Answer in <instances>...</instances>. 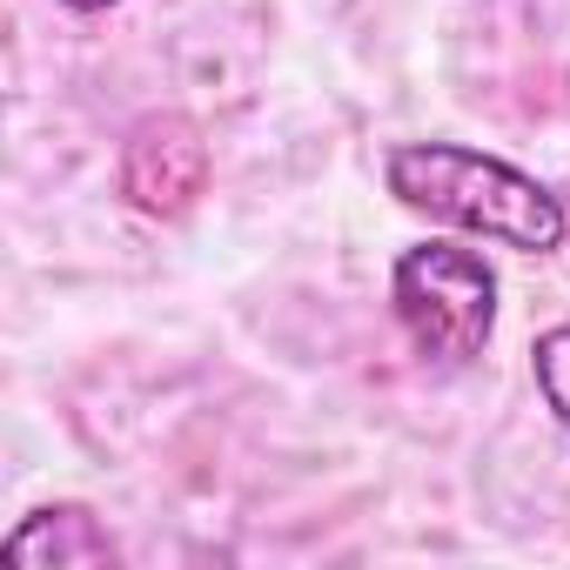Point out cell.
<instances>
[{
  "mask_svg": "<svg viewBox=\"0 0 570 570\" xmlns=\"http://www.w3.org/2000/svg\"><path fill=\"white\" fill-rule=\"evenodd\" d=\"M530 370H537V396H543V410L570 430V323H557V330L537 336Z\"/></svg>",
  "mask_w": 570,
  "mask_h": 570,
  "instance_id": "5",
  "label": "cell"
},
{
  "mask_svg": "<svg viewBox=\"0 0 570 570\" xmlns=\"http://www.w3.org/2000/svg\"><path fill=\"white\" fill-rule=\"evenodd\" d=\"M383 188L410 215H430L436 228L483 235L517 255H550L570 235V208L557 188L463 141H396L383 155Z\"/></svg>",
  "mask_w": 570,
  "mask_h": 570,
  "instance_id": "1",
  "label": "cell"
},
{
  "mask_svg": "<svg viewBox=\"0 0 570 570\" xmlns=\"http://www.w3.org/2000/svg\"><path fill=\"white\" fill-rule=\"evenodd\" d=\"M390 316L430 370H470L497 336V268L456 242L403 248L390 268Z\"/></svg>",
  "mask_w": 570,
  "mask_h": 570,
  "instance_id": "2",
  "label": "cell"
},
{
  "mask_svg": "<svg viewBox=\"0 0 570 570\" xmlns=\"http://www.w3.org/2000/svg\"><path fill=\"white\" fill-rule=\"evenodd\" d=\"M0 563L8 570H108L121 563V543L88 503H41L0 537Z\"/></svg>",
  "mask_w": 570,
  "mask_h": 570,
  "instance_id": "4",
  "label": "cell"
},
{
  "mask_svg": "<svg viewBox=\"0 0 570 570\" xmlns=\"http://www.w3.org/2000/svg\"><path fill=\"white\" fill-rule=\"evenodd\" d=\"M61 8H68V14H108L115 0H61Z\"/></svg>",
  "mask_w": 570,
  "mask_h": 570,
  "instance_id": "6",
  "label": "cell"
},
{
  "mask_svg": "<svg viewBox=\"0 0 570 570\" xmlns=\"http://www.w3.org/2000/svg\"><path fill=\"white\" fill-rule=\"evenodd\" d=\"M208 181V148L181 115H155L121 148V195L141 215H181Z\"/></svg>",
  "mask_w": 570,
  "mask_h": 570,
  "instance_id": "3",
  "label": "cell"
}]
</instances>
